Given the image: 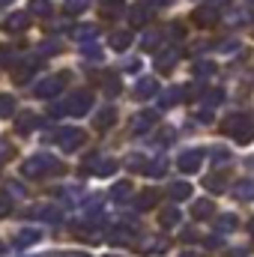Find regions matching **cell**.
<instances>
[{
	"instance_id": "1",
	"label": "cell",
	"mask_w": 254,
	"mask_h": 257,
	"mask_svg": "<svg viewBox=\"0 0 254 257\" xmlns=\"http://www.w3.org/2000/svg\"><path fill=\"white\" fill-rule=\"evenodd\" d=\"M221 132L230 135L236 144H251L254 141V123L245 114H230V117L221 123Z\"/></svg>"
},
{
	"instance_id": "2",
	"label": "cell",
	"mask_w": 254,
	"mask_h": 257,
	"mask_svg": "<svg viewBox=\"0 0 254 257\" xmlns=\"http://www.w3.org/2000/svg\"><path fill=\"white\" fill-rule=\"evenodd\" d=\"M48 171H60V162L51 159L48 153H36L33 159H27V162L21 165V174L30 177V180H36V177H42V174H48Z\"/></svg>"
},
{
	"instance_id": "3",
	"label": "cell",
	"mask_w": 254,
	"mask_h": 257,
	"mask_svg": "<svg viewBox=\"0 0 254 257\" xmlns=\"http://www.w3.org/2000/svg\"><path fill=\"white\" fill-rule=\"evenodd\" d=\"M90 105H93V93H90V90H78V93H72V99L66 102V114L84 117V114L90 111Z\"/></svg>"
},
{
	"instance_id": "4",
	"label": "cell",
	"mask_w": 254,
	"mask_h": 257,
	"mask_svg": "<svg viewBox=\"0 0 254 257\" xmlns=\"http://www.w3.org/2000/svg\"><path fill=\"white\" fill-rule=\"evenodd\" d=\"M63 78H66V72H63V75H51V78H42V81L33 87V93H36L39 99H51V96H57V93L63 90V84H66Z\"/></svg>"
},
{
	"instance_id": "5",
	"label": "cell",
	"mask_w": 254,
	"mask_h": 257,
	"mask_svg": "<svg viewBox=\"0 0 254 257\" xmlns=\"http://www.w3.org/2000/svg\"><path fill=\"white\" fill-rule=\"evenodd\" d=\"M84 171L87 174H96V177H111L117 171V162L114 159H99V156H90L84 162Z\"/></svg>"
},
{
	"instance_id": "6",
	"label": "cell",
	"mask_w": 254,
	"mask_h": 257,
	"mask_svg": "<svg viewBox=\"0 0 254 257\" xmlns=\"http://www.w3.org/2000/svg\"><path fill=\"white\" fill-rule=\"evenodd\" d=\"M54 141H57V147H60V150L72 153V150H78V147L84 144V132H81V128H60Z\"/></svg>"
},
{
	"instance_id": "7",
	"label": "cell",
	"mask_w": 254,
	"mask_h": 257,
	"mask_svg": "<svg viewBox=\"0 0 254 257\" xmlns=\"http://www.w3.org/2000/svg\"><path fill=\"white\" fill-rule=\"evenodd\" d=\"M200 165H203V150H186V153H180V159H177V168H180L183 174H194Z\"/></svg>"
},
{
	"instance_id": "8",
	"label": "cell",
	"mask_w": 254,
	"mask_h": 257,
	"mask_svg": "<svg viewBox=\"0 0 254 257\" xmlns=\"http://www.w3.org/2000/svg\"><path fill=\"white\" fill-rule=\"evenodd\" d=\"M159 120V114L156 111H141V114H135L132 120H129V128H132V135H144V132H150V126Z\"/></svg>"
},
{
	"instance_id": "9",
	"label": "cell",
	"mask_w": 254,
	"mask_h": 257,
	"mask_svg": "<svg viewBox=\"0 0 254 257\" xmlns=\"http://www.w3.org/2000/svg\"><path fill=\"white\" fill-rule=\"evenodd\" d=\"M171 245H168V239L165 236H147V239H141V254H165Z\"/></svg>"
},
{
	"instance_id": "10",
	"label": "cell",
	"mask_w": 254,
	"mask_h": 257,
	"mask_svg": "<svg viewBox=\"0 0 254 257\" xmlns=\"http://www.w3.org/2000/svg\"><path fill=\"white\" fill-rule=\"evenodd\" d=\"M150 18H153V6H147V3H138V6L129 9V24L132 27H144Z\"/></svg>"
},
{
	"instance_id": "11",
	"label": "cell",
	"mask_w": 254,
	"mask_h": 257,
	"mask_svg": "<svg viewBox=\"0 0 254 257\" xmlns=\"http://www.w3.org/2000/svg\"><path fill=\"white\" fill-rule=\"evenodd\" d=\"M93 123H96V128H111L114 123H117V108H114V105L99 108V114L93 117Z\"/></svg>"
},
{
	"instance_id": "12",
	"label": "cell",
	"mask_w": 254,
	"mask_h": 257,
	"mask_svg": "<svg viewBox=\"0 0 254 257\" xmlns=\"http://www.w3.org/2000/svg\"><path fill=\"white\" fill-rule=\"evenodd\" d=\"M42 239V233L36 230V227H27V230H18L15 233V239H12V245L15 248H27V245H33V242H39Z\"/></svg>"
},
{
	"instance_id": "13",
	"label": "cell",
	"mask_w": 254,
	"mask_h": 257,
	"mask_svg": "<svg viewBox=\"0 0 254 257\" xmlns=\"http://www.w3.org/2000/svg\"><path fill=\"white\" fill-rule=\"evenodd\" d=\"M215 21H218V9H212V6L194 9V24H197V27H209V24H215Z\"/></svg>"
},
{
	"instance_id": "14",
	"label": "cell",
	"mask_w": 254,
	"mask_h": 257,
	"mask_svg": "<svg viewBox=\"0 0 254 257\" xmlns=\"http://www.w3.org/2000/svg\"><path fill=\"white\" fill-rule=\"evenodd\" d=\"M215 212V203L212 200H194L191 203V218L194 221H203V218H209Z\"/></svg>"
},
{
	"instance_id": "15",
	"label": "cell",
	"mask_w": 254,
	"mask_h": 257,
	"mask_svg": "<svg viewBox=\"0 0 254 257\" xmlns=\"http://www.w3.org/2000/svg\"><path fill=\"white\" fill-rule=\"evenodd\" d=\"M156 93H159V84H156L153 78H141L138 87H135V96H138V99H150V96H156Z\"/></svg>"
},
{
	"instance_id": "16",
	"label": "cell",
	"mask_w": 254,
	"mask_h": 257,
	"mask_svg": "<svg viewBox=\"0 0 254 257\" xmlns=\"http://www.w3.org/2000/svg\"><path fill=\"white\" fill-rule=\"evenodd\" d=\"M183 96H186V90H183V87H174V90L162 93V99H159V108H162V111H165V108H174L177 102H183Z\"/></svg>"
},
{
	"instance_id": "17",
	"label": "cell",
	"mask_w": 254,
	"mask_h": 257,
	"mask_svg": "<svg viewBox=\"0 0 254 257\" xmlns=\"http://www.w3.org/2000/svg\"><path fill=\"white\" fill-rule=\"evenodd\" d=\"M30 215H33V218H45V221H60V218H63V215H60V209H57V206H51V203L36 206Z\"/></svg>"
},
{
	"instance_id": "18",
	"label": "cell",
	"mask_w": 254,
	"mask_h": 257,
	"mask_svg": "<svg viewBox=\"0 0 254 257\" xmlns=\"http://www.w3.org/2000/svg\"><path fill=\"white\" fill-rule=\"evenodd\" d=\"M177 57H180L177 51H162V54L156 57V69H159V72H171V69L177 66Z\"/></svg>"
},
{
	"instance_id": "19",
	"label": "cell",
	"mask_w": 254,
	"mask_h": 257,
	"mask_svg": "<svg viewBox=\"0 0 254 257\" xmlns=\"http://www.w3.org/2000/svg\"><path fill=\"white\" fill-rule=\"evenodd\" d=\"M233 197H236V200H254V183L251 180L236 183V186H233Z\"/></svg>"
},
{
	"instance_id": "20",
	"label": "cell",
	"mask_w": 254,
	"mask_h": 257,
	"mask_svg": "<svg viewBox=\"0 0 254 257\" xmlns=\"http://www.w3.org/2000/svg\"><path fill=\"white\" fill-rule=\"evenodd\" d=\"M168 197H171V200H186V197H191V186L189 183H171Z\"/></svg>"
},
{
	"instance_id": "21",
	"label": "cell",
	"mask_w": 254,
	"mask_h": 257,
	"mask_svg": "<svg viewBox=\"0 0 254 257\" xmlns=\"http://www.w3.org/2000/svg\"><path fill=\"white\" fill-rule=\"evenodd\" d=\"M221 99H224V90H221V87H212V90H206V93L200 96V102H203L206 108H215Z\"/></svg>"
},
{
	"instance_id": "22",
	"label": "cell",
	"mask_w": 254,
	"mask_h": 257,
	"mask_svg": "<svg viewBox=\"0 0 254 257\" xmlns=\"http://www.w3.org/2000/svg\"><path fill=\"white\" fill-rule=\"evenodd\" d=\"M236 224H239V221H236V215H233V212H224V215L218 218L215 230H218V233H230V230H236Z\"/></svg>"
},
{
	"instance_id": "23",
	"label": "cell",
	"mask_w": 254,
	"mask_h": 257,
	"mask_svg": "<svg viewBox=\"0 0 254 257\" xmlns=\"http://www.w3.org/2000/svg\"><path fill=\"white\" fill-rule=\"evenodd\" d=\"M156 200H159L156 189H144V192L138 194V209H150V206H156Z\"/></svg>"
},
{
	"instance_id": "24",
	"label": "cell",
	"mask_w": 254,
	"mask_h": 257,
	"mask_svg": "<svg viewBox=\"0 0 254 257\" xmlns=\"http://www.w3.org/2000/svg\"><path fill=\"white\" fill-rule=\"evenodd\" d=\"M0 117H3V120L15 117V99H12L9 93H0Z\"/></svg>"
},
{
	"instance_id": "25",
	"label": "cell",
	"mask_w": 254,
	"mask_h": 257,
	"mask_svg": "<svg viewBox=\"0 0 254 257\" xmlns=\"http://www.w3.org/2000/svg\"><path fill=\"white\" fill-rule=\"evenodd\" d=\"M162 39H165V33H162V30H150V33L144 36V42H141V45H144V51H153V48H159V45H162Z\"/></svg>"
},
{
	"instance_id": "26",
	"label": "cell",
	"mask_w": 254,
	"mask_h": 257,
	"mask_svg": "<svg viewBox=\"0 0 254 257\" xmlns=\"http://www.w3.org/2000/svg\"><path fill=\"white\" fill-rule=\"evenodd\" d=\"M165 171H168V159H156V162L144 165V174H147V177H162Z\"/></svg>"
},
{
	"instance_id": "27",
	"label": "cell",
	"mask_w": 254,
	"mask_h": 257,
	"mask_svg": "<svg viewBox=\"0 0 254 257\" xmlns=\"http://www.w3.org/2000/svg\"><path fill=\"white\" fill-rule=\"evenodd\" d=\"M132 239H135V233H132V227H114V230H111V242H114V245H120V242H132Z\"/></svg>"
},
{
	"instance_id": "28",
	"label": "cell",
	"mask_w": 254,
	"mask_h": 257,
	"mask_svg": "<svg viewBox=\"0 0 254 257\" xmlns=\"http://www.w3.org/2000/svg\"><path fill=\"white\" fill-rule=\"evenodd\" d=\"M129 194H132V183H129V180H123V183H114V189H111V197H114L117 203H123Z\"/></svg>"
},
{
	"instance_id": "29",
	"label": "cell",
	"mask_w": 254,
	"mask_h": 257,
	"mask_svg": "<svg viewBox=\"0 0 254 257\" xmlns=\"http://www.w3.org/2000/svg\"><path fill=\"white\" fill-rule=\"evenodd\" d=\"M162 224H165V227L180 224V209H177V206H165V209H162Z\"/></svg>"
},
{
	"instance_id": "30",
	"label": "cell",
	"mask_w": 254,
	"mask_h": 257,
	"mask_svg": "<svg viewBox=\"0 0 254 257\" xmlns=\"http://www.w3.org/2000/svg\"><path fill=\"white\" fill-rule=\"evenodd\" d=\"M6 27H9V30H21V27H27V12H15V15H9V18H6Z\"/></svg>"
},
{
	"instance_id": "31",
	"label": "cell",
	"mask_w": 254,
	"mask_h": 257,
	"mask_svg": "<svg viewBox=\"0 0 254 257\" xmlns=\"http://www.w3.org/2000/svg\"><path fill=\"white\" fill-rule=\"evenodd\" d=\"M36 126H39V120H36L33 114H24V117H18V132H21V135H27V132H33Z\"/></svg>"
},
{
	"instance_id": "32",
	"label": "cell",
	"mask_w": 254,
	"mask_h": 257,
	"mask_svg": "<svg viewBox=\"0 0 254 257\" xmlns=\"http://www.w3.org/2000/svg\"><path fill=\"white\" fill-rule=\"evenodd\" d=\"M111 45H114L117 51H126L129 45H132V33H114V36H111Z\"/></svg>"
},
{
	"instance_id": "33",
	"label": "cell",
	"mask_w": 254,
	"mask_h": 257,
	"mask_svg": "<svg viewBox=\"0 0 254 257\" xmlns=\"http://www.w3.org/2000/svg\"><path fill=\"white\" fill-rule=\"evenodd\" d=\"M33 69H36V63H21L15 69V81H18V84H27V78L33 75Z\"/></svg>"
},
{
	"instance_id": "34",
	"label": "cell",
	"mask_w": 254,
	"mask_h": 257,
	"mask_svg": "<svg viewBox=\"0 0 254 257\" xmlns=\"http://www.w3.org/2000/svg\"><path fill=\"white\" fill-rule=\"evenodd\" d=\"M93 36H96V27H93V24H84V27H78V30H75V39H78V42H84V45H87Z\"/></svg>"
},
{
	"instance_id": "35",
	"label": "cell",
	"mask_w": 254,
	"mask_h": 257,
	"mask_svg": "<svg viewBox=\"0 0 254 257\" xmlns=\"http://www.w3.org/2000/svg\"><path fill=\"white\" fill-rule=\"evenodd\" d=\"M90 6V0H66V12L69 15H78V12H84Z\"/></svg>"
},
{
	"instance_id": "36",
	"label": "cell",
	"mask_w": 254,
	"mask_h": 257,
	"mask_svg": "<svg viewBox=\"0 0 254 257\" xmlns=\"http://www.w3.org/2000/svg\"><path fill=\"white\" fill-rule=\"evenodd\" d=\"M84 57H87L90 63H102V48H96V45H84Z\"/></svg>"
},
{
	"instance_id": "37",
	"label": "cell",
	"mask_w": 254,
	"mask_h": 257,
	"mask_svg": "<svg viewBox=\"0 0 254 257\" xmlns=\"http://www.w3.org/2000/svg\"><path fill=\"white\" fill-rule=\"evenodd\" d=\"M194 75H200V78H209V75H215V66L206 63V60H200V63H194Z\"/></svg>"
},
{
	"instance_id": "38",
	"label": "cell",
	"mask_w": 254,
	"mask_h": 257,
	"mask_svg": "<svg viewBox=\"0 0 254 257\" xmlns=\"http://www.w3.org/2000/svg\"><path fill=\"white\" fill-rule=\"evenodd\" d=\"M248 18H251L248 12H227V15H224V21H227V24H245Z\"/></svg>"
},
{
	"instance_id": "39",
	"label": "cell",
	"mask_w": 254,
	"mask_h": 257,
	"mask_svg": "<svg viewBox=\"0 0 254 257\" xmlns=\"http://www.w3.org/2000/svg\"><path fill=\"white\" fill-rule=\"evenodd\" d=\"M30 9H33L36 15H48V12H51V3H48V0H30Z\"/></svg>"
},
{
	"instance_id": "40",
	"label": "cell",
	"mask_w": 254,
	"mask_h": 257,
	"mask_svg": "<svg viewBox=\"0 0 254 257\" xmlns=\"http://www.w3.org/2000/svg\"><path fill=\"white\" fill-rule=\"evenodd\" d=\"M203 186H206L209 192H221V189H224V183H221V180H215V177H209V180H203Z\"/></svg>"
},
{
	"instance_id": "41",
	"label": "cell",
	"mask_w": 254,
	"mask_h": 257,
	"mask_svg": "<svg viewBox=\"0 0 254 257\" xmlns=\"http://www.w3.org/2000/svg\"><path fill=\"white\" fill-rule=\"evenodd\" d=\"M212 159H215V165H218V162L224 165V162H227L230 156H227V150H212Z\"/></svg>"
},
{
	"instance_id": "42",
	"label": "cell",
	"mask_w": 254,
	"mask_h": 257,
	"mask_svg": "<svg viewBox=\"0 0 254 257\" xmlns=\"http://www.w3.org/2000/svg\"><path fill=\"white\" fill-rule=\"evenodd\" d=\"M12 212V203H9V197H0V218L3 215H9Z\"/></svg>"
},
{
	"instance_id": "43",
	"label": "cell",
	"mask_w": 254,
	"mask_h": 257,
	"mask_svg": "<svg viewBox=\"0 0 254 257\" xmlns=\"http://www.w3.org/2000/svg\"><path fill=\"white\" fill-rule=\"evenodd\" d=\"M12 60H15V57H12V48H0V63H12Z\"/></svg>"
},
{
	"instance_id": "44",
	"label": "cell",
	"mask_w": 254,
	"mask_h": 257,
	"mask_svg": "<svg viewBox=\"0 0 254 257\" xmlns=\"http://www.w3.org/2000/svg\"><path fill=\"white\" fill-rule=\"evenodd\" d=\"M6 192H9V194H15V197H21V194H24V189H21L18 183H9V186H6Z\"/></svg>"
},
{
	"instance_id": "45",
	"label": "cell",
	"mask_w": 254,
	"mask_h": 257,
	"mask_svg": "<svg viewBox=\"0 0 254 257\" xmlns=\"http://www.w3.org/2000/svg\"><path fill=\"white\" fill-rule=\"evenodd\" d=\"M105 90H108V93H117V90H120V84H117V78H114V75L108 78V84H105Z\"/></svg>"
},
{
	"instance_id": "46",
	"label": "cell",
	"mask_w": 254,
	"mask_h": 257,
	"mask_svg": "<svg viewBox=\"0 0 254 257\" xmlns=\"http://www.w3.org/2000/svg\"><path fill=\"white\" fill-rule=\"evenodd\" d=\"M6 159H9V144L0 141V162H6Z\"/></svg>"
},
{
	"instance_id": "47",
	"label": "cell",
	"mask_w": 254,
	"mask_h": 257,
	"mask_svg": "<svg viewBox=\"0 0 254 257\" xmlns=\"http://www.w3.org/2000/svg\"><path fill=\"white\" fill-rule=\"evenodd\" d=\"M126 165H129V168H141V165H144V162H141V159H138V156H132V159H129Z\"/></svg>"
},
{
	"instance_id": "48",
	"label": "cell",
	"mask_w": 254,
	"mask_h": 257,
	"mask_svg": "<svg viewBox=\"0 0 254 257\" xmlns=\"http://www.w3.org/2000/svg\"><path fill=\"white\" fill-rule=\"evenodd\" d=\"M147 6H165V3H171V0H144Z\"/></svg>"
},
{
	"instance_id": "49",
	"label": "cell",
	"mask_w": 254,
	"mask_h": 257,
	"mask_svg": "<svg viewBox=\"0 0 254 257\" xmlns=\"http://www.w3.org/2000/svg\"><path fill=\"white\" fill-rule=\"evenodd\" d=\"M230 257H248V251L245 248H236V251H230Z\"/></svg>"
},
{
	"instance_id": "50",
	"label": "cell",
	"mask_w": 254,
	"mask_h": 257,
	"mask_svg": "<svg viewBox=\"0 0 254 257\" xmlns=\"http://www.w3.org/2000/svg\"><path fill=\"white\" fill-rule=\"evenodd\" d=\"M6 254V245H3V242H0V257Z\"/></svg>"
},
{
	"instance_id": "51",
	"label": "cell",
	"mask_w": 254,
	"mask_h": 257,
	"mask_svg": "<svg viewBox=\"0 0 254 257\" xmlns=\"http://www.w3.org/2000/svg\"><path fill=\"white\" fill-rule=\"evenodd\" d=\"M180 257H197V254H194V251H186V254H180Z\"/></svg>"
},
{
	"instance_id": "52",
	"label": "cell",
	"mask_w": 254,
	"mask_h": 257,
	"mask_svg": "<svg viewBox=\"0 0 254 257\" xmlns=\"http://www.w3.org/2000/svg\"><path fill=\"white\" fill-rule=\"evenodd\" d=\"M248 224H251V227H248V230H251V233H254V221H248Z\"/></svg>"
},
{
	"instance_id": "53",
	"label": "cell",
	"mask_w": 254,
	"mask_h": 257,
	"mask_svg": "<svg viewBox=\"0 0 254 257\" xmlns=\"http://www.w3.org/2000/svg\"><path fill=\"white\" fill-rule=\"evenodd\" d=\"M0 3H12V0H0Z\"/></svg>"
},
{
	"instance_id": "54",
	"label": "cell",
	"mask_w": 254,
	"mask_h": 257,
	"mask_svg": "<svg viewBox=\"0 0 254 257\" xmlns=\"http://www.w3.org/2000/svg\"><path fill=\"white\" fill-rule=\"evenodd\" d=\"M105 257H117V254H105Z\"/></svg>"
},
{
	"instance_id": "55",
	"label": "cell",
	"mask_w": 254,
	"mask_h": 257,
	"mask_svg": "<svg viewBox=\"0 0 254 257\" xmlns=\"http://www.w3.org/2000/svg\"><path fill=\"white\" fill-rule=\"evenodd\" d=\"M105 3H111V0H105Z\"/></svg>"
}]
</instances>
